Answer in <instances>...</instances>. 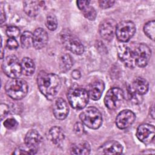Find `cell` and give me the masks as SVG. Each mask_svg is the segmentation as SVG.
<instances>
[{
	"label": "cell",
	"mask_w": 155,
	"mask_h": 155,
	"mask_svg": "<svg viewBox=\"0 0 155 155\" xmlns=\"http://www.w3.org/2000/svg\"><path fill=\"white\" fill-rule=\"evenodd\" d=\"M37 83L41 93L49 100L54 98L61 87V81L58 75L45 71H41L38 74Z\"/></svg>",
	"instance_id": "cell-1"
},
{
	"label": "cell",
	"mask_w": 155,
	"mask_h": 155,
	"mask_svg": "<svg viewBox=\"0 0 155 155\" xmlns=\"http://www.w3.org/2000/svg\"><path fill=\"white\" fill-rule=\"evenodd\" d=\"M7 94L15 100L23 99L27 94L28 85L25 81L14 78L7 81L5 86Z\"/></svg>",
	"instance_id": "cell-2"
},
{
	"label": "cell",
	"mask_w": 155,
	"mask_h": 155,
	"mask_svg": "<svg viewBox=\"0 0 155 155\" xmlns=\"http://www.w3.org/2000/svg\"><path fill=\"white\" fill-rule=\"evenodd\" d=\"M70 105L74 109H82L86 107L89 100L88 92L81 87H73L67 93Z\"/></svg>",
	"instance_id": "cell-3"
},
{
	"label": "cell",
	"mask_w": 155,
	"mask_h": 155,
	"mask_svg": "<svg viewBox=\"0 0 155 155\" xmlns=\"http://www.w3.org/2000/svg\"><path fill=\"white\" fill-rule=\"evenodd\" d=\"M79 118L84 125L91 129H97L102 123V114L94 107H89L84 110L81 113Z\"/></svg>",
	"instance_id": "cell-4"
},
{
	"label": "cell",
	"mask_w": 155,
	"mask_h": 155,
	"mask_svg": "<svg viewBox=\"0 0 155 155\" xmlns=\"http://www.w3.org/2000/svg\"><path fill=\"white\" fill-rule=\"evenodd\" d=\"M60 38L64 46L76 54H81L84 51V47L79 39L68 30L61 33Z\"/></svg>",
	"instance_id": "cell-5"
},
{
	"label": "cell",
	"mask_w": 155,
	"mask_h": 155,
	"mask_svg": "<svg viewBox=\"0 0 155 155\" xmlns=\"http://www.w3.org/2000/svg\"><path fill=\"white\" fill-rule=\"evenodd\" d=\"M133 51L135 65L139 67H145L151 57V50L143 43L133 44Z\"/></svg>",
	"instance_id": "cell-6"
},
{
	"label": "cell",
	"mask_w": 155,
	"mask_h": 155,
	"mask_svg": "<svg viewBox=\"0 0 155 155\" xmlns=\"http://www.w3.org/2000/svg\"><path fill=\"white\" fill-rule=\"evenodd\" d=\"M2 68L4 73L12 79L18 78L22 73L21 63L15 55H10L5 58Z\"/></svg>",
	"instance_id": "cell-7"
},
{
	"label": "cell",
	"mask_w": 155,
	"mask_h": 155,
	"mask_svg": "<svg viewBox=\"0 0 155 155\" xmlns=\"http://www.w3.org/2000/svg\"><path fill=\"white\" fill-rule=\"evenodd\" d=\"M136 26L130 21H124L116 25L115 34L117 39L122 42H128L134 35Z\"/></svg>",
	"instance_id": "cell-8"
},
{
	"label": "cell",
	"mask_w": 155,
	"mask_h": 155,
	"mask_svg": "<svg viewBox=\"0 0 155 155\" xmlns=\"http://www.w3.org/2000/svg\"><path fill=\"white\" fill-rule=\"evenodd\" d=\"M124 98L123 91L117 87L110 88L104 97L105 106L110 110H116L122 104Z\"/></svg>",
	"instance_id": "cell-9"
},
{
	"label": "cell",
	"mask_w": 155,
	"mask_h": 155,
	"mask_svg": "<svg viewBox=\"0 0 155 155\" xmlns=\"http://www.w3.org/2000/svg\"><path fill=\"white\" fill-rule=\"evenodd\" d=\"M118 56L120 60L128 68L135 67V63L133 56V44H122L118 47Z\"/></svg>",
	"instance_id": "cell-10"
},
{
	"label": "cell",
	"mask_w": 155,
	"mask_h": 155,
	"mask_svg": "<svg viewBox=\"0 0 155 155\" xmlns=\"http://www.w3.org/2000/svg\"><path fill=\"white\" fill-rule=\"evenodd\" d=\"M116 27V22L113 19H106L99 25V31L101 37L106 41H110L113 39Z\"/></svg>",
	"instance_id": "cell-11"
},
{
	"label": "cell",
	"mask_w": 155,
	"mask_h": 155,
	"mask_svg": "<svg viewBox=\"0 0 155 155\" xmlns=\"http://www.w3.org/2000/svg\"><path fill=\"white\" fill-rule=\"evenodd\" d=\"M155 134L154 127L148 124H142L140 125L136 131V137L144 143H150L154 139Z\"/></svg>",
	"instance_id": "cell-12"
},
{
	"label": "cell",
	"mask_w": 155,
	"mask_h": 155,
	"mask_svg": "<svg viewBox=\"0 0 155 155\" xmlns=\"http://www.w3.org/2000/svg\"><path fill=\"white\" fill-rule=\"evenodd\" d=\"M136 116L130 110H124L120 111L116 117V124L120 129H125L131 126L134 122Z\"/></svg>",
	"instance_id": "cell-13"
},
{
	"label": "cell",
	"mask_w": 155,
	"mask_h": 155,
	"mask_svg": "<svg viewBox=\"0 0 155 155\" xmlns=\"http://www.w3.org/2000/svg\"><path fill=\"white\" fill-rule=\"evenodd\" d=\"M69 108L67 102L62 98H58L53 104V114L54 117L59 120H63L68 114Z\"/></svg>",
	"instance_id": "cell-14"
},
{
	"label": "cell",
	"mask_w": 155,
	"mask_h": 155,
	"mask_svg": "<svg viewBox=\"0 0 155 155\" xmlns=\"http://www.w3.org/2000/svg\"><path fill=\"white\" fill-rule=\"evenodd\" d=\"M48 39L47 31L42 28H38L33 34V45L37 50L42 49L47 45Z\"/></svg>",
	"instance_id": "cell-15"
},
{
	"label": "cell",
	"mask_w": 155,
	"mask_h": 155,
	"mask_svg": "<svg viewBox=\"0 0 155 155\" xmlns=\"http://www.w3.org/2000/svg\"><path fill=\"white\" fill-rule=\"evenodd\" d=\"M99 150L104 154H121L123 151L122 145L114 140H108L101 145Z\"/></svg>",
	"instance_id": "cell-16"
},
{
	"label": "cell",
	"mask_w": 155,
	"mask_h": 155,
	"mask_svg": "<svg viewBox=\"0 0 155 155\" xmlns=\"http://www.w3.org/2000/svg\"><path fill=\"white\" fill-rule=\"evenodd\" d=\"M104 88L105 85L102 81L97 80L94 81L89 87V90L88 91L89 97L94 101L99 99L104 90Z\"/></svg>",
	"instance_id": "cell-17"
},
{
	"label": "cell",
	"mask_w": 155,
	"mask_h": 155,
	"mask_svg": "<svg viewBox=\"0 0 155 155\" xmlns=\"http://www.w3.org/2000/svg\"><path fill=\"white\" fill-rule=\"evenodd\" d=\"M42 138L41 134L35 130H31L26 134L24 142L27 146L38 150L39 145L41 143Z\"/></svg>",
	"instance_id": "cell-18"
},
{
	"label": "cell",
	"mask_w": 155,
	"mask_h": 155,
	"mask_svg": "<svg viewBox=\"0 0 155 155\" xmlns=\"http://www.w3.org/2000/svg\"><path fill=\"white\" fill-rule=\"evenodd\" d=\"M65 138V134L61 128L53 127L48 131V139L54 144L61 143Z\"/></svg>",
	"instance_id": "cell-19"
},
{
	"label": "cell",
	"mask_w": 155,
	"mask_h": 155,
	"mask_svg": "<svg viewBox=\"0 0 155 155\" xmlns=\"http://www.w3.org/2000/svg\"><path fill=\"white\" fill-rule=\"evenodd\" d=\"M90 144L86 141H82L73 144L70 149L71 154L78 155H86L90 153Z\"/></svg>",
	"instance_id": "cell-20"
},
{
	"label": "cell",
	"mask_w": 155,
	"mask_h": 155,
	"mask_svg": "<svg viewBox=\"0 0 155 155\" xmlns=\"http://www.w3.org/2000/svg\"><path fill=\"white\" fill-rule=\"evenodd\" d=\"M148 82L143 78L137 77L133 82V89L140 95L147 93L148 90Z\"/></svg>",
	"instance_id": "cell-21"
},
{
	"label": "cell",
	"mask_w": 155,
	"mask_h": 155,
	"mask_svg": "<svg viewBox=\"0 0 155 155\" xmlns=\"http://www.w3.org/2000/svg\"><path fill=\"white\" fill-rule=\"evenodd\" d=\"M39 2L35 1H25L24 2V10L30 17H35L39 13Z\"/></svg>",
	"instance_id": "cell-22"
},
{
	"label": "cell",
	"mask_w": 155,
	"mask_h": 155,
	"mask_svg": "<svg viewBox=\"0 0 155 155\" xmlns=\"http://www.w3.org/2000/svg\"><path fill=\"white\" fill-rule=\"evenodd\" d=\"M22 73L26 76H31L35 71V65L33 60L28 57L22 59L21 62Z\"/></svg>",
	"instance_id": "cell-23"
},
{
	"label": "cell",
	"mask_w": 155,
	"mask_h": 155,
	"mask_svg": "<svg viewBox=\"0 0 155 155\" xmlns=\"http://www.w3.org/2000/svg\"><path fill=\"white\" fill-rule=\"evenodd\" d=\"M73 65V61L71 57L68 54H63L60 59L59 67L61 70L65 73L68 71Z\"/></svg>",
	"instance_id": "cell-24"
},
{
	"label": "cell",
	"mask_w": 155,
	"mask_h": 155,
	"mask_svg": "<svg viewBox=\"0 0 155 155\" xmlns=\"http://www.w3.org/2000/svg\"><path fill=\"white\" fill-rule=\"evenodd\" d=\"M21 43L23 48H30L33 45V34L28 31H24L21 36Z\"/></svg>",
	"instance_id": "cell-25"
},
{
	"label": "cell",
	"mask_w": 155,
	"mask_h": 155,
	"mask_svg": "<svg viewBox=\"0 0 155 155\" xmlns=\"http://www.w3.org/2000/svg\"><path fill=\"white\" fill-rule=\"evenodd\" d=\"M38 150L31 148L26 144L21 145L18 147L13 154H35L37 153Z\"/></svg>",
	"instance_id": "cell-26"
},
{
	"label": "cell",
	"mask_w": 155,
	"mask_h": 155,
	"mask_svg": "<svg viewBox=\"0 0 155 155\" xmlns=\"http://www.w3.org/2000/svg\"><path fill=\"white\" fill-rule=\"evenodd\" d=\"M145 34L151 39L154 41L155 35V22L154 21H151L146 23L143 27Z\"/></svg>",
	"instance_id": "cell-27"
},
{
	"label": "cell",
	"mask_w": 155,
	"mask_h": 155,
	"mask_svg": "<svg viewBox=\"0 0 155 155\" xmlns=\"http://www.w3.org/2000/svg\"><path fill=\"white\" fill-rule=\"evenodd\" d=\"M82 13L84 16L88 19L90 21H93L96 18V12L94 10V8L90 6V5H87L86 7H85L82 10Z\"/></svg>",
	"instance_id": "cell-28"
},
{
	"label": "cell",
	"mask_w": 155,
	"mask_h": 155,
	"mask_svg": "<svg viewBox=\"0 0 155 155\" xmlns=\"http://www.w3.org/2000/svg\"><path fill=\"white\" fill-rule=\"evenodd\" d=\"M45 25L51 31H54L58 27V21L56 16L53 15H49L46 18Z\"/></svg>",
	"instance_id": "cell-29"
},
{
	"label": "cell",
	"mask_w": 155,
	"mask_h": 155,
	"mask_svg": "<svg viewBox=\"0 0 155 155\" xmlns=\"http://www.w3.org/2000/svg\"><path fill=\"white\" fill-rule=\"evenodd\" d=\"M20 30L16 26H10L6 29V34L10 38H15L19 36Z\"/></svg>",
	"instance_id": "cell-30"
},
{
	"label": "cell",
	"mask_w": 155,
	"mask_h": 155,
	"mask_svg": "<svg viewBox=\"0 0 155 155\" xmlns=\"http://www.w3.org/2000/svg\"><path fill=\"white\" fill-rule=\"evenodd\" d=\"M18 122L13 118H8L4 122V125L8 129H14L18 126Z\"/></svg>",
	"instance_id": "cell-31"
},
{
	"label": "cell",
	"mask_w": 155,
	"mask_h": 155,
	"mask_svg": "<svg viewBox=\"0 0 155 155\" xmlns=\"http://www.w3.org/2000/svg\"><path fill=\"white\" fill-rule=\"evenodd\" d=\"M9 113V107L7 105L4 104H1L0 105V116L1 119L2 120L4 118H5L7 115Z\"/></svg>",
	"instance_id": "cell-32"
},
{
	"label": "cell",
	"mask_w": 155,
	"mask_h": 155,
	"mask_svg": "<svg viewBox=\"0 0 155 155\" xmlns=\"http://www.w3.org/2000/svg\"><path fill=\"white\" fill-rule=\"evenodd\" d=\"M7 47L10 50L16 49L18 47V43L15 38H9L7 41Z\"/></svg>",
	"instance_id": "cell-33"
},
{
	"label": "cell",
	"mask_w": 155,
	"mask_h": 155,
	"mask_svg": "<svg viewBox=\"0 0 155 155\" xmlns=\"http://www.w3.org/2000/svg\"><path fill=\"white\" fill-rule=\"evenodd\" d=\"M84 128L83 125L81 123L77 122L74 125V133L79 136H81L84 133Z\"/></svg>",
	"instance_id": "cell-34"
},
{
	"label": "cell",
	"mask_w": 155,
	"mask_h": 155,
	"mask_svg": "<svg viewBox=\"0 0 155 155\" xmlns=\"http://www.w3.org/2000/svg\"><path fill=\"white\" fill-rule=\"evenodd\" d=\"M114 3V1H99V6L102 8H107L112 7Z\"/></svg>",
	"instance_id": "cell-35"
},
{
	"label": "cell",
	"mask_w": 155,
	"mask_h": 155,
	"mask_svg": "<svg viewBox=\"0 0 155 155\" xmlns=\"http://www.w3.org/2000/svg\"><path fill=\"white\" fill-rule=\"evenodd\" d=\"M77 5L80 10H82L85 7H86L87 5H90V1H78L76 2Z\"/></svg>",
	"instance_id": "cell-36"
},
{
	"label": "cell",
	"mask_w": 155,
	"mask_h": 155,
	"mask_svg": "<svg viewBox=\"0 0 155 155\" xmlns=\"http://www.w3.org/2000/svg\"><path fill=\"white\" fill-rule=\"evenodd\" d=\"M71 76L72 77L75 79H78L80 78L81 77V73L79 70H74L73 71L72 73H71Z\"/></svg>",
	"instance_id": "cell-37"
},
{
	"label": "cell",
	"mask_w": 155,
	"mask_h": 155,
	"mask_svg": "<svg viewBox=\"0 0 155 155\" xmlns=\"http://www.w3.org/2000/svg\"><path fill=\"white\" fill-rule=\"evenodd\" d=\"M5 21V13L4 12L3 7H1V24H2L3 22Z\"/></svg>",
	"instance_id": "cell-38"
},
{
	"label": "cell",
	"mask_w": 155,
	"mask_h": 155,
	"mask_svg": "<svg viewBox=\"0 0 155 155\" xmlns=\"http://www.w3.org/2000/svg\"><path fill=\"white\" fill-rule=\"evenodd\" d=\"M150 113L151 116L154 119V105H153L150 110Z\"/></svg>",
	"instance_id": "cell-39"
}]
</instances>
